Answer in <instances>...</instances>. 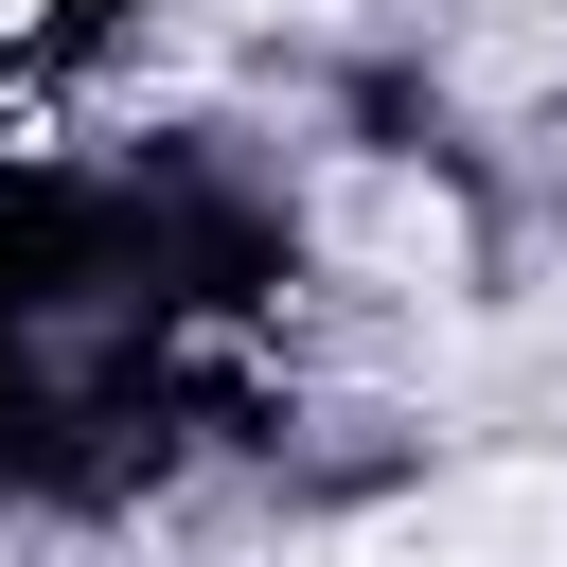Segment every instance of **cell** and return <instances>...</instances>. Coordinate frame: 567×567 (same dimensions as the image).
I'll use <instances>...</instances> for the list:
<instances>
[{"instance_id": "cell-1", "label": "cell", "mask_w": 567, "mask_h": 567, "mask_svg": "<svg viewBox=\"0 0 567 567\" xmlns=\"http://www.w3.org/2000/svg\"><path fill=\"white\" fill-rule=\"evenodd\" d=\"M337 567H567V461H461V478L390 496Z\"/></svg>"}, {"instance_id": "cell-2", "label": "cell", "mask_w": 567, "mask_h": 567, "mask_svg": "<svg viewBox=\"0 0 567 567\" xmlns=\"http://www.w3.org/2000/svg\"><path fill=\"white\" fill-rule=\"evenodd\" d=\"M319 248L443 284V266H461V213H443V177H337V195H319Z\"/></svg>"}]
</instances>
